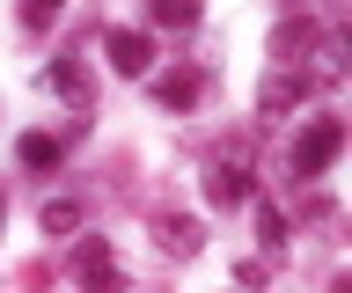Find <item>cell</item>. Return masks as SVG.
<instances>
[{
    "label": "cell",
    "mask_w": 352,
    "mask_h": 293,
    "mask_svg": "<svg viewBox=\"0 0 352 293\" xmlns=\"http://www.w3.org/2000/svg\"><path fill=\"white\" fill-rule=\"evenodd\" d=\"M338 147H345V125H338V117H316V125L301 132V147H294V176H316Z\"/></svg>",
    "instance_id": "6da1fadb"
},
{
    "label": "cell",
    "mask_w": 352,
    "mask_h": 293,
    "mask_svg": "<svg viewBox=\"0 0 352 293\" xmlns=\"http://www.w3.org/2000/svg\"><path fill=\"white\" fill-rule=\"evenodd\" d=\"M103 59H110L118 73H147L154 51H147V37H140V30H110V37H103Z\"/></svg>",
    "instance_id": "7a4b0ae2"
},
{
    "label": "cell",
    "mask_w": 352,
    "mask_h": 293,
    "mask_svg": "<svg viewBox=\"0 0 352 293\" xmlns=\"http://www.w3.org/2000/svg\"><path fill=\"white\" fill-rule=\"evenodd\" d=\"M22 161H30V169H52V161H59V139H52V132H30V139H22Z\"/></svg>",
    "instance_id": "3957f363"
},
{
    "label": "cell",
    "mask_w": 352,
    "mask_h": 293,
    "mask_svg": "<svg viewBox=\"0 0 352 293\" xmlns=\"http://www.w3.org/2000/svg\"><path fill=\"white\" fill-rule=\"evenodd\" d=\"M81 279H88V286H110V249H103V242L81 249Z\"/></svg>",
    "instance_id": "277c9868"
},
{
    "label": "cell",
    "mask_w": 352,
    "mask_h": 293,
    "mask_svg": "<svg viewBox=\"0 0 352 293\" xmlns=\"http://www.w3.org/2000/svg\"><path fill=\"white\" fill-rule=\"evenodd\" d=\"M213 198H220V205L250 198V176H242V169H220V176H213Z\"/></svg>",
    "instance_id": "5b68a950"
},
{
    "label": "cell",
    "mask_w": 352,
    "mask_h": 293,
    "mask_svg": "<svg viewBox=\"0 0 352 293\" xmlns=\"http://www.w3.org/2000/svg\"><path fill=\"white\" fill-rule=\"evenodd\" d=\"M154 23H198V0H154Z\"/></svg>",
    "instance_id": "8992f818"
},
{
    "label": "cell",
    "mask_w": 352,
    "mask_h": 293,
    "mask_svg": "<svg viewBox=\"0 0 352 293\" xmlns=\"http://www.w3.org/2000/svg\"><path fill=\"white\" fill-rule=\"evenodd\" d=\"M59 8H66V0H22V23H30V30H44Z\"/></svg>",
    "instance_id": "52a82bcc"
},
{
    "label": "cell",
    "mask_w": 352,
    "mask_h": 293,
    "mask_svg": "<svg viewBox=\"0 0 352 293\" xmlns=\"http://www.w3.org/2000/svg\"><path fill=\"white\" fill-rule=\"evenodd\" d=\"M162 103H198V81L184 73V81H162Z\"/></svg>",
    "instance_id": "ba28073f"
},
{
    "label": "cell",
    "mask_w": 352,
    "mask_h": 293,
    "mask_svg": "<svg viewBox=\"0 0 352 293\" xmlns=\"http://www.w3.org/2000/svg\"><path fill=\"white\" fill-rule=\"evenodd\" d=\"M81 220V205H44V227H52V235H59V227H74Z\"/></svg>",
    "instance_id": "9c48e42d"
}]
</instances>
